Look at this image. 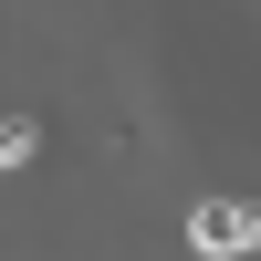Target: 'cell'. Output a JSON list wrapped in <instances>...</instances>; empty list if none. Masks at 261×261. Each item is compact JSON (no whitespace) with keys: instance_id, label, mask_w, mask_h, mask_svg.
Masks as SVG:
<instances>
[{"instance_id":"obj_1","label":"cell","mask_w":261,"mask_h":261,"mask_svg":"<svg viewBox=\"0 0 261 261\" xmlns=\"http://www.w3.org/2000/svg\"><path fill=\"white\" fill-rule=\"evenodd\" d=\"M188 251H199V261L261 251V209H251V199H199V209H188Z\"/></svg>"},{"instance_id":"obj_2","label":"cell","mask_w":261,"mask_h":261,"mask_svg":"<svg viewBox=\"0 0 261 261\" xmlns=\"http://www.w3.org/2000/svg\"><path fill=\"white\" fill-rule=\"evenodd\" d=\"M32 146H42L32 125H0V167H32Z\"/></svg>"}]
</instances>
